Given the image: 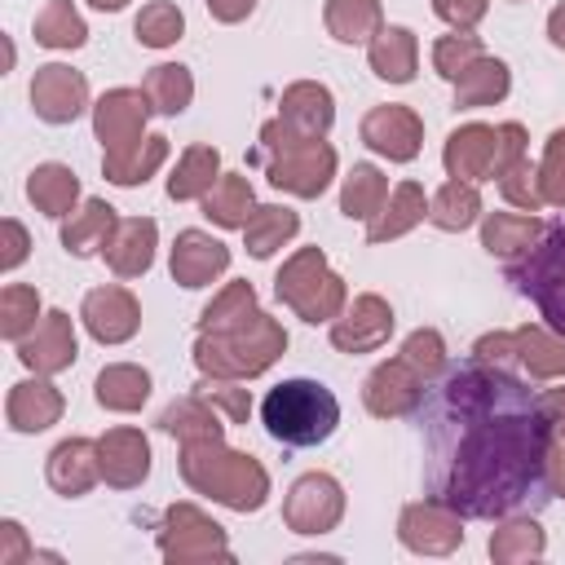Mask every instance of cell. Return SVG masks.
Listing matches in <instances>:
<instances>
[{"label":"cell","instance_id":"6da1fadb","mask_svg":"<svg viewBox=\"0 0 565 565\" xmlns=\"http://www.w3.org/2000/svg\"><path fill=\"white\" fill-rule=\"evenodd\" d=\"M450 406L468 419L446 477L450 508L472 521H494L552 490L547 455L556 433L539 415V402H525V388L508 371L481 362L459 371L450 380Z\"/></svg>","mask_w":565,"mask_h":565},{"label":"cell","instance_id":"7a4b0ae2","mask_svg":"<svg viewBox=\"0 0 565 565\" xmlns=\"http://www.w3.org/2000/svg\"><path fill=\"white\" fill-rule=\"evenodd\" d=\"M181 481L194 494H207L212 503L230 512H260L269 503V472L256 455L225 446V437L212 441H181Z\"/></svg>","mask_w":565,"mask_h":565},{"label":"cell","instance_id":"3957f363","mask_svg":"<svg viewBox=\"0 0 565 565\" xmlns=\"http://www.w3.org/2000/svg\"><path fill=\"white\" fill-rule=\"evenodd\" d=\"M287 353V331L265 309H252L243 322L225 331H199L194 340V366L212 380H256Z\"/></svg>","mask_w":565,"mask_h":565},{"label":"cell","instance_id":"277c9868","mask_svg":"<svg viewBox=\"0 0 565 565\" xmlns=\"http://www.w3.org/2000/svg\"><path fill=\"white\" fill-rule=\"evenodd\" d=\"M260 424L282 446H322L340 428V402L322 380H282L260 402Z\"/></svg>","mask_w":565,"mask_h":565},{"label":"cell","instance_id":"5b68a950","mask_svg":"<svg viewBox=\"0 0 565 565\" xmlns=\"http://www.w3.org/2000/svg\"><path fill=\"white\" fill-rule=\"evenodd\" d=\"M274 296H278L300 322H309V327H318V322L331 327V322L344 313V305H349V287H344V278L331 269V260H327L322 247H296V252L282 260V269L274 274Z\"/></svg>","mask_w":565,"mask_h":565},{"label":"cell","instance_id":"8992f818","mask_svg":"<svg viewBox=\"0 0 565 565\" xmlns=\"http://www.w3.org/2000/svg\"><path fill=\"white\" fill-rule=\"evenodd\" d=\"M508 278L539 305L543 322L565 335V225H547L543 238L521 260H512Z\"/></svg>","mask_w":565,"mask_h":565},{"label":"cell","instance_id":"52a82bcc","mask_svg":"<svg viewBox=\"0 0 565 565\" xmlns=\"http://www.w3.org/2000/svg\"><path fill=\"white\" fill-rule=\"evenodd\" d=\"M159 552L172 565H194V561H234V547L225 530L199 508V503H168L163 521L154 525Z\"/></svg>","mask_w":565,"mask_h":565},{"label":"cell","instance_id":"ba28073f","mask_svg":"<svg viewBox=\"0 0 565 565\" xmlns=\"http://www.w3.org/2000/svg\"><path fill=\"white\" fill-rule=\"evenodd\" d=\"M150 102L141 88H106L97 102H93V132L102 141V159H128L150 132H146V119H150Z\"/></svg>","mask_w":565,"mask_h":565},{"label":"cell","instance_id":"9c48e42d","mask_svg":"<svg viewBox=\"0 0 565 565\" xmlns=\"http://www.w3.org/2000/svg\"><path fill=\"white\" fill-rule=\"evenodd\" d=\"M335 168H340L335 146L322 141V137H309V141L287 146V150H278V154L265 159L269 185L282 190V194H296V199H318V194H327V185L335 181Z\"/></svg>","mask_w":565,"mask_h":565},{"label":"cell","instance_id":"30bf717a","mask_svg":"<svg viewBox=\"0 0 565 565\" xmlns=\"http://www.w3.org/2000/svg\"><path fill=\"white\" fill-rule=\"evenodd\" d=\"M344 521V486L331 472H305L282 499V525L305 539H322Z\"/></svg>","mask_w":565,"mask_h":565},{"label":"cell","instance_id":"8fae6325","mask_svg":"<svg viewBox=\"0 0 565 565\" xmlns=\"http://www.w3.org/2000/svg\"><path fill=\"white\" fill-rule=\"evenodd\" d=\"M397 539L415 556H450L463 543V512L446 499H415L397 516Z\"/></svg>","mask_w":565,"mask_h":565},{"label":"cell","instance_id":"7c38bea8","mask_svg":"<svg viewBox=\"0 0 565 565\" xmlns=\"http://www.w3.org/2000/svg\"><path fill=\"white\" fill-rule=\"evenodd\" d=\"M31 110H35V119H44L53 128L75 124L84 110H93L88 106V75L66 66V62L35 66V75H31Z\"/></svg>","mask_w":565,"mask_h":565},{"label":"cell","instance_id":"4fadbf2b","mask_svg":"<svg viewBox=\"0 0 565 565\" xmlns=\"http://www.w3.org/2000/svg\"><path fill=\"white\" fill-rule=\"evenodd\" d=\"M358 132H362V146L375 150L388 163H411L424 150V119L411 106H402V102L371 106L362 115V128Z\"/></svg>","mask_w":565,"mask_h":565},{"label":"cell","instance_id":"5bb4252c","mask_svg":"<svg viewBox=\"0 0 565 565\" xmlns=\"http://www.w3.org/2000/svg\"><path fill=\"white\" fill-rule=\"evenodd\" d=\"M397 318H393V305L375 291H362L344 305V313L331 322V344L340 353H375L388 344Z\"/></svg>","mask_w":565,"mask_h":565},{"label":"cell","instance_id":"9a60e30c","mask_svg":"<svg viewBox=\"0 0 565 565\" xmlns=\"http://www.w3.org/2000/svg\"><path fill=\"white\" fill-rule=\"evenodd\" d=\"M79 322L97 344H128L141 331V305H137V296L128 287L106 282V287H93L84 296Z\"/></svg>","mask_w":565,"mask_h":565},{"label":"cell","instance_id":"2e32d148","mask_svg":"<svg viewBox=\"0 0 565 565\" xmlns=\"http://www.w3.org/2000/svg\"><path fill=\"white\" fill-rule=\"evenodd\" d=\"M424 375L397 353V358H388V362H380L371 375H366V384H362V406L375 415V419H402V415H411L419 402H424Z\"/></svg>","mask_w":565,"mask_h":565},{"label":"cell","instance_id":"e0dca14e","mask_svg":"<svg viewBox=\"0 0 565 565\" xmlns=\"http://www.w3.org/2000/svg\"><path fill=\"white\" fill-rule=\"evenodd\" d=\"M75 358H79V340L66 309H49L40 327L26 340H18V362L35 375H62L75 366Z\"/></svg>","mask_w":565,"mask_h":565},{"label":"cell","instance_id":"ac0fdd59","mask_svg":"<svg viewBox=\"0 0 565 565\" xmlns=\"http://www.w3.org/2000/svg\"><path fill=\"white\" fill-rule=\"evenodd\" d=\"M441 168H446V177H459L472 185L494 181L499 177V128L459 124L441 146Z\"/></svg>","mask_w":565,"mask_h":565},{"label":"cell","instance_id":"d6986e66","mask_svg":"<svg viewBox=\"0 0 565 565\" xmlns=\"http://www.w3.org/2000/svg\"><path fill=\"white\" fill-rule=\"evenodd\" d=\"M62 411H66V397H62V388L53 384V375H35V371H31L26 380L9 384L4 424H9L13 433H22V437L44 433V428H53V424L62 419Z\"/></svg>","mask_w":565,"mask_h":565},{"label":"cell","instance_id":"ffe728a7","mask_svg":"<svg viewBox=\"0 0 565 565\" xmlns=\"http://www.w3.org/2000/svg\"><path fill=\"white\" fill-rule=\"evenodd\" d=\"M97 463H102V481L110 490H137L150 477V441L141 428L119 424L106 428L97 437Z\"/></svg>","mask_w":565,"mask_h":565},{"label":"cell","instance_id":"44dd1931","mask_svg":"<svg viewBox=\"0 0 565 565\" xmlns=\"http://www.w3.org/2000/svg\"><path fill=\"white\" fill-rule=\"evenodd\" d=\"M168 269H172V282H181L190 291L194 287H212L230 269V247L221 238H212L207 230H181L177 243H172Z\"/></svg>","mask_w":565,"mask_h":565},{"label":"cell","instance_id":"7402d4cb","mask_svg":"<svg viewBox=\"0 0 565 565\" xmlns=\"http://www.w3.org/2000/svg\"><path fill=\"white\" fill-rule=\"evenodd\" d=\"M44 477H49L53 494H62V499H84V494L102 481L97 441H93V437H62V441L49 450Z\"/></svg>","mask_w":565,"mask_h":565},{"label":"cell","instance_id":"603a6c76","mask_svg":"<svg viewBox=\"0 0 565 565\" xmlns=\"http://www.w3.org/2000/svg\"><path fill=\"white\" fill-rule=\"evenodd\" d=\"M278 119L296 132V137H327L335 124V97L327 84L318 79H296L282 88L278 97Z\"/></svg>","mask_w":565,"mask_h":565},{"label":"cell","instance_id":"cb8c5ba5","mask_svg":"<svg viewBox=\"0 0 565 565\" xmlns=\"http://www.w3.org/2000/svg\"><path fill=\"white\" fill-rule=\"evenodd\" d=\"M154 247H159V225L150 216H124L102 256L115 278H141L154 265Z\"/></svg>","mask_w":565,"mask_h":565},{"label":"cell","instance_id":"d4e9b609","mask_svg":"<svg viewBox=\"0 0 565 565\" xmlns=\"http://www.w3.org/2000/svg\"><path fill=\"white\" fill-rule=\"evenodd\" d=\"M419 221H428V194L419 181H397L384 199V207L366 221V243H393L411 234Z\"/></svg>","mask_w":565,"mask_h":565},{"label":"cell","instance_id":"484cf974","mask_svg":"<svg viewBox=\"0 0 565 565\" xmlns=\"http://www.w3.org/2000/svg\"><path fill=\"white\" fill-rule=\"evenodd\" d=\"M366 62L384 84H411L419 71V35L411 26H380V35L366 44Z\"/></svg>","mask_w":565,"mask_h":565},{"label":"cell","instance_id":"4316f807","mask_svg":"<svg viewBox=\"0 0 565 565\" xmlns=\"http://www.w3.org/2000/svg\"><path fill=\"white\" fill-rule=\"evenodd\" d=\"M119 230V212L106 199H84L66 221H62V247L71 256H102L110 234Z\"/></svg>","mask_w":565,"mask_h":565},{"label":"cell","instance_id":"83f0119b","mask_svg":"<svg viewBox=\"0 0 565 565\" xmlns=\"http://www.w3.org/2000/svg\"><path fill=\"white\" fill-rule=\"evenodd\" d=\"M543 230L547 225L534 212H486L481 216V247L512 265L543 238Z\"/></svg>","mask_w":565,"mask_h":565},{"label":"cell","instance_id":"f1b7e54d","mask_svg":"<svg viewBox=\"0 0 565 565\" xmlns=\"http://www.w3.org/2000/svg\"><path fill=\"white\" fill-rule=\"evenodd\" d=\"M512 93V71L503 57H472L463 66V75L455 79V106L459 110H481V106H499L503 97Z\"/></svg>","mask_w":565,"mask_h":565},{"label":"cell","instance_id":"f546056e","mask_svg":"<svg viewBox=\"0 0 565 565\" xmlns=\"http://www.w3.org/2000/svg\"><path fill=\"white\" fill-rule=\"evenodd\" d=\"M26 199L49 221H66L75 212V203H79V177H75V168L53 163V159L49 163H35L26 172Z\"/></svg>","mask_w":565,"mask_h":565},{"label":"cell","instance_id":"4dcf8cb0","mask_svg":"<svg viewBox=\"0 0 565 565\" xmlns=\"http://www.w3.org/2000/svg\"><path fill=\"white\" fill-rule=\"evenodd\" d=\"M93 397L102 411H115V415H132L146 406L150 397V371L137 366V362H110L97 371L93 380Z\"/></svg>","mask_w":565,"mask_h":565},{"label":"cell","instance_id":"1f68e13d","mask_svg":"<svg viewBox=\"0 0 565 565\" xmlns=\"http://www.w3.org/2000/svg\"><path fill=\"white\" fill-rule=\"evenodd\" d=\"M216 181H221V150L207 141H194L181 150V159L168 177V199L172 203H199Z\"/></svg>","mask_w":565,"mask_h":565},{"label":"cell","instance_id":"d6a6232c","mask_svg":"<svg viewBox=\"0 0 565 565\" xmlns=\"http://www.w3.org/2000/svg\"><path fill=\"white\" fill-rule=\"evenodd\" d=\"M159 428L177 441H212V437H225V424L216 415V406L203 397V393H185L177 402L163 406L159 415Z\"/></svg>","mask_w":565,"mask_h":565},{"label":"cell","instance_id":"836d02e7","mask_svg":"<svg viewBox=\"0 0 565 565\" xmlns=\"http://www.w3.org/2000/svg\"><path fill=\"white\" fill-rule=\"evenodd\" d=\"M203 203V216L221 230H243L256 212V190L243 172H221V181L199 199Z\"/></svg>","mask_w":565,"mask_h":565},{"label":"cell","instance_id":"e575fe53","mask_svg":"<svg viewBox=\"0 0 565 565\" xmlns=\"http://www.w3.org/2000/svg\"><path fill=\"white\" fill-rule=\"evenodd\" d=\"M322 26L340 44H371L384 26V9H380V0H327Z\"/></svg>","mask_w":565,"mask_h":565},{"label":"cell","instance_id":"d590c367","mask_svg":"<svg viewBox=\"0 0 565 565\" xmlns=\"http://www.w3.org/2000/svg\"><path fill=\"white\" fill-rule=\"evenodd\" d=\"M516 358L534 380H565V335L543 322L516 327Z\"/></svg>","mask_w":565,"mask_h":565},{"label":"cell","instance_id":"8d00e7d4","mask_svg":"<svg viewBox=\"0 0 565 565\" xmlns=\"http://www.w3.org/2000/svg\"><path fill=\"white\" fill-rule=\"evenodd\" d=\"M300 234V216L282 203H256L252 221L243 225V238H247V252L256 260H269L274 252H282L291 238Z\"/></svg>","mask_w":565,"mask_h":565},{"label":"cell","instance_id":"74e56055","mask_svg":"<svg viewBox=\"0 0 565 565\" xmlns=\"http://www.w3.org/2000/svg\"><path fill=\"white\" fill-rule=\"evenodd\" d=\"M481 190L472 185V181H459V177H450L433 199H428V221L437 225V230H446V234H459V230H468V225H477L481 221Z\"/></svg>","mask_w":565,"mask_h":565},{"label":"cell","instance_id":"f35d334b","mask_svg":"<svg viewBox=\"0 0 565 565\" xmlns=\"http://www.w3.org/2000/svg\"><path fill=\"white\" fill-rule=\"evenodd\" d=\"M486 552H490V561H494V565L539 561V556L547 552V534H543V525H539L534 516H508V521L490 534Z\"/></svg>","mask_w":565,"mask_h":565},{"label":"cell","instance_id":"ab89813d","mask_svg":"<svg viewBox=\"0 0 565 565\" xmlns=\"http://www.w3.org/2000/svg\"><path fill=\"white\" fill-rule=\"evenodd\" d=\"M31 31H35V44L57 49V53H71V49L88 44V22L79 18L75 0H44V9L35 13Z\"/></svg>","mask_w":565,"mask_h":565},{"label":"cell","instance_id":"60d3db41","mask_svg":"<svg viewBox=\"0 0 565 565\" xmlns=\"http://www.w3.org/2000/svg\"><path fill=\"white\" fill-rule=\"evenodd\" d=\"M141 93H146V102H150L154 115H181L194 102V75L181 62H159V66L146 71Z\"/></svg>","mask_w":565,"mask_h":565},{"label":"cell","instance_id":"b9f144b4","mask_svg":"<svg viewBox=\"0 0 565 565\" xmlns=\"http://www.w3.org/2000/svg\"><path fill=\"white\" fill-rule=\"evenodd\" d=\"M388 199V177L375 163H353L340 181V212L349 221H371Z\"/></svg>","mask_w":565,"mask_h":565},{"label":"cell","instance_id":"7bdbcfd3","mask_svg":"<svg viewBox=\"0 0 565 565\" xmlns=\"http://www.w3.org/2000/svg\"><path fill=\"white\" fill-rule=\"evenodd\" d=\"M163 159H168V137H163V132H150L128 159H102V177H106L110 185L132 190V185H146V181L163 168Z\"/></svg>","mask_w":565,"mask_h":565},{"label":"cell","instance_id":"ee69618b","mask_svg":"<svg viewBox=\"0 0 565 565\" xmlns=\"http://www.w3.org/2000/svg\"><path fill=\"white\" fill-rule=\"evenodd\" d=\"M40 318H44V300H40L35 287L9 282V287L0 291V335H4L9 344L26 340V335L40 327Z\"/></svg>","mask_w":565,"mask_h":565},{"label":"cell","instance_id":"f6af8a7d","mask_svg":"<svg viewBox=\"0 0 565 565\" xmlns=\"http://www.w3.org/2000/svg\"><path fill=\"white\" fill-rule=\"evenodd\" d=\"M132 35H137L141 49H172L185 35V13L172 0H150L132 18Z\"/></svg>","mask_w":565,"mask_h":565},{"label":"cell","instance_id":"bcb514c9","mask_svg":"<svg viewBox=\"0 0 565 565\" xmlns=\"http://www.w3.org/2000/svg\"><path fill=\"white\" fill-rule=\"evenodd\" d=\"M252 309H260V305H256V287H252L247 278H234V282H225V287L203 305L199 331H225V327L243 322Z\"/></svg>","mask_w":565,"mask_h":565},{"label":"cell","instance_id":"7dc6e473","mask_svg":"<svg viewBox=\"0 0 565 565\" xmlns=\"http://www.w3.org/2000/svg\"><path fill=\"white\" fill-rule=\"evenodd\" d=\"M481 53H486V49H481V35H472V31L437 35V40H433V71L455 84V79L463 75V66H468L472 57H481Z\"/></svg>","mask_w":565,"mask_h":565},{"label":"cell","instance_id":"c3c4849f","mask_svg":"<svg viewBox=\"0 0 565 565\" xmlns=\"http://www.w3.org/2000/svg\"><path fill=\"white\" fill-rule=\"evenodd\" d=\"M402 358H406L424 380L441 375V371H446V340H441V331H437V327H415V331L402 340Z\"/></svg>","mask_w":565,"mask_h":565},{"label":"cell","instance_id":"681fc988","mask_svg":"<svg viewBox=\"0 0 565 565\" xmlns=\"http://www.w3.org/2000/svg\"><path fill=\"white\" fill-rule=\"evenodd\" d=\"M539 185L547 207H565V128H552L539 159Z\"/></svg>","mask_w":565,"mask_h":565},{"label":"cell","instance_id":"f907efd6","mask_svg":"<svg viewBox=\"0 0 565 565\" xmlns=\"http://www.w3.org/2000/svg\"><path fill=\"white\" fill-rule=\"evenodd\" d=\"M499 190H503V199H508L512 207H521V212L547 207V203H543V185H539V168H534L530 159H516V163L499 177Z\"/></svg>","mask_w":565,"mask_h":565},{"label":"cell","instance_id":"816d5d0a","mask_svg":"<svg viewBox=\"0 0 565 565\" xmlns=\"http://www.w3.org/2000/svg\"><path fill=\"white\" fill-rule=\"evenodd\" d=\"M194 393H203L216 411H225L230 424H247L252 419V393L243 388V380H212V375H203V384H194Z\"/></svg>","mask_w":565,"mask_h":565},{"label":"cell","instance_id":"f5cc1de1","mask_svg":"<svg viewBox=\"0 0 565 565\" xmlns=\"http://www.w3.org/2000/svg\"><path fill=\"white\" fill-rule=\"evenodd\" d=\"M472 358L481 366H494V371H512L521 358H516V331H486L477 335L472 344Z\"/></svg>","mask_w":565,"mask_h":565},{"label":"cell","instance_id":"db71d44e","mask_svg":"<svg viewBox=\"0 0 565 565\" xmlns=\"http://www.w3.org/2000/svg\"><path fill=\"white\" fill-rule=\"evenodd\" d=\"M26 256H31V234H26V225H22L18 216H4V221H0V269L13 274Z\"/></svg>","mask_w":565,"mask_h":565},{"label":"cell","instance_id":"11a10c76","mask_svg":"<svg viewBox=\"0 0 565 565\" xmlns=\"http://www.w3.org/2000/svg\"><path fill=\"white\" fill-rule=\"evenodd\" d=\"M433 13L450 31H477V22L490 13V0H433Z\"/></svg>","mask_w":565,"mask_h":565},{"label":"cell","instance_id":"9f6ffc18","mask_svg":"<svg viewBox=\"0 0 565 565\" xmlns=\"http://www.w3.org/2000/svg\"><path fill=\"white\" fill-rule=\"evenodd\" d=\"M22 561H35V547L22 530V521L4 516L0 521V565H22Z\"/></svg>","mask_w":565,"mask_h":565},{"label":"cell","instance_id":"6f0895ef","mask_svg":"<svg viewBox=\"0 0 565 565\" xmlns=\"http://www.w3.org/2000/svg\"><path fill=\"white\" fill-rule=\"evenodd\" d=\"M203 4H207V13H212L221 26H238V22H247L252 9H256V0H203Z\"/></svg>","mask_w":565,"mask_h":565},{"label":"cell","instance_id":"680465c9","mask_svg":"<svg viewBox=\"0 0 565 565\" xmlns=\"http://www.w3.org/2000/svg\"><path fill=\"white\" fill-rule=\"evenodd\" d=\"M539 415L547 419V428H552L556 437H565V388H547V393L539 397Z\"/></svg>","mask_w":565,"mask_h":565},{"label":"cell","instance_id":"91938a15","mask_svg":"<svg viewBox=\"0 0 565 565\" xmlns=\"http://www.w3.org/2000/svg\"><path fill=\"white\" fill-rule=\"evenodd\" d=\"M547 477H552V490H556V494H565V437H556V441H552Z\"/></svg>","mask_w":565,"mask_h":565},{"label":"cell","instance_id":"94428289","mask_svg":"<svg viewBox=\"0 0 565 565\" xmlns=\"http://www.w3.org/2000/svg\"><path fill=\"white\" fill-rule=\"evenodd\" d=\"M547 40H552V49H565V0L547 13Z\"/></svg>","mask_w":565,"mask_h":565},{"label":"cell","instance_id":"6125c7cd","mask_svg":"<svg viewBox=\"0 0 565 565\" xmlns=\"http://www.w3.org/2000/svg\"><path fill=\"white\" fill-rule=\"evenodd\" d=\"M97 13H119V9H128V0H88Z\"/></svg>","mask_w":565,"mask_h":565}]
</instances>
